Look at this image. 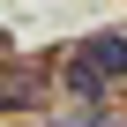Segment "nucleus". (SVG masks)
Listing matches in <instances>:
<instances>
[{"label":"nucleus","mask_w":127,"mask_h":127,"mask_svg":"<svg viewBox=\"0 0 127 127\" xmlns=\"http://www.w3.org/2000/svg\"><path fill=\"white\" fill-rule=\"evenodd\" d=\"M105 75H127V37H90V45L67 60V90H75V97H97Z\"/></svg>","instance_id":"1"}]
</instances>
